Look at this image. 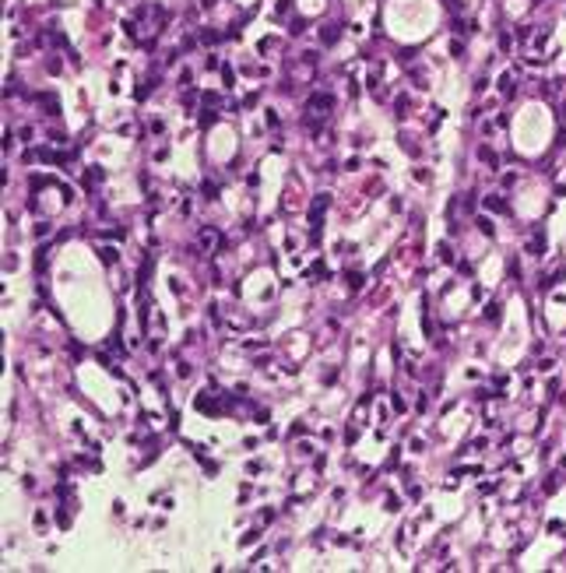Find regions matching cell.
<instances>
[{
	"label": "cell",
	"mask_w": 566,
	"mask_h": 573,
	"mask_svg": "<svg viewBox=\"0 0 566 573\" xmlns=\"http://www.w3.org/2000/svg\"><path fill=\"white\" fill-rule=\"evenodd\" d=\"M331 105H334V99L331 95H309V113H317V116H327V109H331Z\"/></svg>",
	"instance_id": "cell-1"
},
{
	"label": "cell",
	"mask_w": 566,
	"mask_h": 573,
	"mask_svg": "<svg viewBox=\"0 0 566 573\" xmlns=\"http://www.w3.org/2000/svg\"><path fill=\"white\" fill-rule=\"evenodd\" d=\"M193 404H197V412H204V415H218V412H222V408H218V401H215L211 394H201Z\"/></svg>",
	"instance_id": "cell-2"
},
{
	"label": "cell",
	"mask_w": 566,
	"mask_h": 573,
	"mask_svg": "<svg viewBox=\"0 0 566 573\" xmlns=\"http://www.w3.org/2000/svg\"><path fill=\"white\" fill-rule=\"evenodd\" d=\"M499 92H503V95H514V92H517V78H514L510 70H506L503 78H499Z\"/></svg>",
	"instance_id": "cell-3"
},
{
	"label": "cell",
	"mask_w": 566,
	"mask_h": 573,
	"mask_svg": "<svg viewBox=\"0 0 566 573\" xmlns=\"http://www.w3.org/2000/svg\"><path fill=\"white\" fill-rule=\"evenodd\" d=\"M201 246H204V250H215V246H218V232H215V229H201Z\"/></svg>",
	"instance_id": "cell-4"
},
{
	"label": "cell",
	"mask_w": 566,
	"mask_h": 573,
	"mask_svg": "<svg viewBox=\"0 0 566 573\" xmlns=\"http://www.w3.org/2000/svg\"><path fill=\"white\" fill-rule=\"evenodd\" d=\"M485 208H489V211H510V204H506L503 197H496V193H493V197H485Z\"/></svg>",
	"instance_id": "cell-5"
},
{
	"label": "cell",
	"mask_w": 566,
	"mask_h": 573,
	"mask_svg": "<svg viewBox=\"0 0 566 573\" xmlns=\"http://www.w3.org/2000/svg\"><path fill=\"white\" fill-rule=\"evenodd\" d=\"M528 250H531V257H542V253H545V239H542V236H534Z\"/></svg>",
	"instance_id": "cell-6"
},
{
	"label": "cell",
	"mask_w": 566,
	"mask_h": 573,
	"mask_svg": "<svg viewBox=\"0 0 566 573\" xmlns=\"http://www.w3.org/2000/svg\"><path fill=\"white\" fill-rule=\"evenodd\" d=\"M338 39V25H324V42H334Z\"/></svg>",
	"instance_id": "cell-7"
},
{
	"label": "cell",
	"mask_w": 566,
	"mask_h": 573,
	"mask_svg": "<svg viewBox=\"0 0 566 573\" xmlns=\"http://www.w3.org/2000/svg\"><path fill=\"white\" fill-rule=\"evenodd\" d=\"M475 225H479L485 236H493V222H489V218H475Z\"/></svg>",
	"instance_id": "cell-8"
},
{
	"label": "cell",
	"mask_w": 566,
	"mask_h": 573,
	"mask_svg": "<svg viewBox=\"0 0 566 573\" xmlns=\"http://www.w3.org/2000/svg\"><path fill=\"white\" fill-rule=\"evenodd\" d=\"M99 253H102V260H106V264H113V260H116V250H109V246H102Z\"/></svg>",
	"instance_id": "cell-9"
}]
</instances>
